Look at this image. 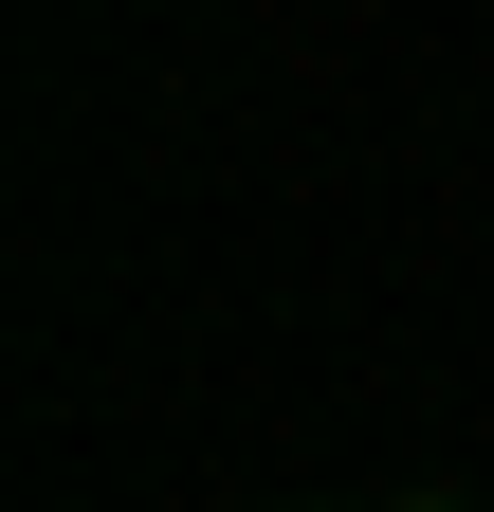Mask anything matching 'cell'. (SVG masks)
<instances>
[{
  "label": "cell",
  "instance_id": "cell-1",
  "mask_svg": "<svg viewBox=\"0 0 494 512\" xmlns=\"http://www.w3.org/2000/svg\"><path fill=\"white\" fill-rule=\"evenodd\" d=\"M385 512H476V494H385Z\"/></svg>",
  "mask_w": 494,
  "mask_h": 512
}]
</instances>
